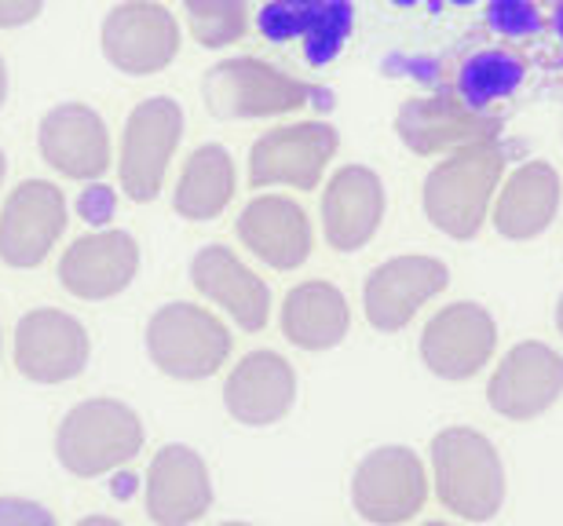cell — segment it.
I'll return each instance as SVG.
<instances>
[{"label": "cell", "instance_id": "cell-1", "mask_svg": "<svg viewBox=\"0 0 563 526\" xmlns=\"http://www.w3.org/2000/svg\"><path fill=\"white\" fill-rule=\"evenodd\" d=\"M432 483L439 505L461 523H490L509 497L498 446L468 424H450L435 432Z\"/></svg>", "mask_w": 563, "mask_h": 526}, {"label": "cell", "instance_id": "cell-2", "mask_svg": "<svg viewBox=\"0 0 563 526\" xmlns=\"http://www.w3.org/2000/svg\"><path fill=\"white\" fill-rule=\"evenodd\" d=\"M501 176L505 154L494 139L454 150L424 179V216L454 242L476 238L501 187Z\"/></svg>", "mask_w": 563, "mask_h": 526}, {"label": "cell", "instance_id": "cell-3", "mask_svg": "<svg viewBox=\"0 0 563 526\" xmlns=\"http://www.w3.org/2000/svg\"><path fill=\"white\" fill-rule=\"evenodd\" d=\"M143 450V421L121 399H85L55 432L59 465L77 479H103Z\"/></svg>", "mask_w": 563, "mask_h": 526}, {"label": "cell", "instance_id": "cell-4", "mask_svg": "<svg viewBox=\"0 0 563 526\" xmlns=\"http://www.w3.org/2000/svg\"><path fill=\"white\" fill-rule=\"evenodd\" d=\"M146 355L173 380H206L231 358V329L209 307L176 300L146 322Z\"/></svg>", "mask_w": 563, "mask_h": 526}, {"label": "cell", "instance_id": "cell-5", "mask_svg": "<svg viewBox=\"0 0 563 526\" xmlns=\"http://www.w3.org/2000/svg\"><path fill=\"white\" fill-rule=\"evenodd\" d=\"M428 505V468L413 446L391 443L355 465L352 508L369 526H407Z\"/></svg>", "mask_w": 563, "mask_h": 526}, {"label": "cell", "instance_id": "cell-6", "mask_svg": "<svg viewBox=\"0 0 563 526\" xmlns=\"http://www.w3.org/2000/svg\"><path fill=\"white\" fill-rule=\"evenodd\" d=\"M184 136V107L168 96L143 99L125 121V136H121V190L132 201H154L162 194L168 161Z\"/></svg>", "mask_w": 563, "mask_h": 526}, {"label": "cell", "instance_id": "cell-7", "mask_svg": "<svg viewBox=\"0 0 563 526\" xmlns=\"http://www.w3.org/2000/svg\"><path fill=\"white\" fill-rule=\"evenodd\" d=\"M311 96H314L311 85H303L297 77L282 74L278 66L261 59H228L212 66L206 77V99L212 114L231 121L292 114Z\"/></svg>", "mask_w": 563, "mask_h": 526}, {"label": "cell", "instance_id": "cell-8", "mask_svg": "<svg viewBox=\"0 0 563 526\" xmlns=\"http://www.w3.org/2000/svg\"><path fill=\"white\" fill-rule=\"evenodd\" d=\"M498 348L494 315L476 300H457L435 311L421 329V362L439 380H472L487 369Z\"/></svg>", "mask_w": 563, "mask_h": 526}, {"label": "cell", "instance_id": "cell-9", "mask_svg": "<svg viewBox=\"0 0 563 526\" xmlns=\"http://www.w3.org/2000/svg\"><path fill=\"white\" fill-rule=\"evenodd\" d=\"M92 337L70 311L33 307L15 326V369L33 384H66L88 366Z\"/></svg>", "mask_w": 563, "mask_h": 526}, {"label": "cell", "instance_id": "cell-10", "mask_svg": "<svg viewBox=\"0 0 563 526\" xmlns=\"http://www.w3.org/2000/svg\"><path fill=\"white\" fill-rule=\"evenodd\" d=\"M563 395V355L545 340H520L494 369L487 399L505 421H534Z\"/></svg>", "mask_w": 563, "mask_h": 526}, {"label": "cell", "instance_id": "cell-11", "mask_svg": "<svg viewBox=\"0 0 563 526\" xmlns=\"http://www.w3.org/2000/svg\"><path fill=\"white\" fill-rule=\"evenodd\" d=\"M396 132L413 154L428 158V154H454L472 143L498 139L501 117L483 107H468L457 92H439L402 103Z\"/></svg>", "mask_w": 563, "mask_h": 526}, {"label": "cell", "instance_id": "cell-12", "mask_svg": "<svg viewBox=\"0 0 563 526\" xmlns=\"http://www.w3.org/2000/svg\"><path fill=\"white\" fill-rule=\"evenodd\" d=\"M446 286H450V271L435 256H421V253L391 256L377 271H369L363 286V311L374 329L399 333Z\"/></svg>", "mask_w": 563, "mask_h": 526}, {"label": "cell", "instance_id": "cell-13", "mask_svg": "<svg viewBox=\"0 0 563 526\" xmlns=\"http://www.w3.org/2000/svg\"><path fill=\"white\" fill-rule=\"evenodd\" d=\"M66 231V198L48 179H26L0 209V260L8 267H37L48 260Z\"/></svg>", "mask_w": 563, "mask_h": 526}, {"label": "cell", "instance_id": "cell-14", "mask_svg": "<svg viewBox=\"0 0 563 526\" xmlns=\"http://www.w3.org/2000/svg\"><path fill=\"white\" fill-rule=\"evenodd\" d=\"M336 154V132L325 121H297L282 125L256 143L250 154L253 187H319Z\"/></svg>", "mask_w": 563, "mask_h": 526}, {"label": "cell", "instance_id": "cell-15", "mask_svg": "<svg viewBox=\"0 0 563 526\" xmlns=\"http://www.w3.org/2000/svg\"><path fill=\"white\" fill-rule=\"evenodd\" d=\"M143 501L154 526H195L212 508V475L206 457L184 443L162 446L146 468Z\"/></svg>", "mask_w": 563, "mask_h": 526}, {"label": "cell", "instance_id": "cell-16", "mask_svg": "<svg viewBox=\"0 0 563 526\" xmlns=\"http://www.w3.org/2000/svg\"><path fill=\"white\" fill-rule=\"evenodd\" d=\"M103 52L121 74L146 77L165 70L179 52L176 15L151 0H125L103 19Z\"/></svg>", "mask_w": 563, "mask_h": 526}, {"label": "cell", "instance_id": "cell-17", "mask_svg": "<svg viewBox=\"0 0 563 526\" xmlns=\"http://www.w3.org/2000/svg\"><path fill=\"white\" fill-rule=\"evenodd\" d=\"M140 245L129 231H92L59 260V282L77 300H110L136 282Z\"/></svg>", "mask_w": 563, "mask_h": 526}, {"label": "cell", "instance_id": "cell-18", "mask_svg": "<svg viewBox=\"0 0 563 526\" xmlns=\"http://www.w3.org/2000/svg\"><path fill=\"white\" fill-rule=\"evenodd\" d=\"M41 158L59 176L99 179L110 169L107 121L85 103H63L41 117L37 128Z\"/></svg>", "mask_w": 563, "mask_h": 526}, {"label": "cell", "instance_id": "cell-19", "mask_svg": "<svg viewBox=\"0 0 563 526\" xmlns=\"http://www.w3.org/2000/svg\"><path fill=\"white\" fill-rule=\"evenodd\" d=\"M190 282L206 300L223 307L245 333H261L272 322V289L253 275L228 245H206L190 260Z\"/></svg>", "mask_w": 563, "mask_h": 526}, {"label": "cell", "instance_id": "cell-20", "mask_svg": "<svg viewBox=\"0 0 563 526\" xmlns=\"http://www.w3.org/2000/svg\"><path fill=\"white\" fill-rule=\"evenodd\" d=\"M385 220V183L366 165H344L325 183L322 231L336 253H358Z\"/></svg>", "mask_w": 563, "mask_h": 526}, {"label": "cell", "instance_id": "cell-21", "mask_svg": "<svg viewBox=\"0 0 563 526\" xmlns=\"http://www.w3.org/2000/svg\"><path fill=\"white\" fill-rule=\"evenodd\" d=\"M297 402V373L278 351H253L231 369L223 384V406L245 428L278 424Z\"/></svg>", "mask_w": 563, "mask_h": 526}, {"label": "cell", "instance_id": "cell-22", "mask_svg": "<svg viewBox=\"0 0 563 526\" xmlns=\"http://www.w3.org/2000/svg\"><path fill=\"white\" fill-rule=\"evenodd\" d=\"M239 242L275 271H297L311 256V220L292 198L264 194L239 212Z\"/></svg>", "mask_w": 563, "mask_h": 526}, {"label": "cell", "instance_id": "cell-23", "mask_svg": "<svg viewBox=\"0 0 563 526\" xmlns=\"http://www.w3.org/2000/svg\"><path fill=\"white\" fill-rule=\"evenodd\" d=\"M560 212V176L549 161L520 165L498 190L494 227L509 242H531L553 227Z\"/></svg>", "mask_w": 563, "mask_h": 526}, {"label": "cell", "instance_id": "cell-24", "mask_svg": "<svg viewBox=\"0 0 563 526\" xmlns=\"http://www.w3.org/2000/svg\"><path fill=\"white\" fill-rule=\"evenodd\" d=\"M352 329V307L333 282H300L282 304V333L303 351H330Z\"/></svg>", "mask_w": 563, "mask_h": 526}, {"label": "cell", "instance_id": "cell-25", "mask_svg": "<svg viewBox=\"0 0 563 526\" xmlns=\"http://www.w3.org/2000/svg\"><path fill=\"white\" fill-rule=\"evenodd\" d=\"M234 198V158L217 143H206L187 158L184 172H179L173 209L184 220L206 223L217 220L228 201Z\"/></svg>", "mask_w": 563, "mask_h": 526}, {"label": "cell", "instance_id": "cell-26", "mask_svg": "<svg viewBox=\"0 0 563 526\" xmlns=\"http://www.w3.org/2000/svg\"><path fill=\"white\" fill-rule=\"evenodd\" d=\"M523 85V63L509 52H476L457 74V96L468 107L487 110Z\"/></svg>", "mask_w": 563, "mask_h": 526}, {"label": "cell", "instance_id": "cell-27", "mask_svg": "<svg viewBox=\"0 0 563 526\" xmlns=\"http://www.w3.org/2000/svg\"><path fill=\"white\" fill-rule=\"evenodd\" d=\"M184 15L201 48H228L250 30V0H184Z\"/></svg>", "mask_w": 563, "mask_h": 526}, {"label": "cell", "instance_id": "cell-28", "mask_svg": "<svg viewBox=\"0 0 563 526\" xmlns=\"http://www.w3.org/2000/svg\"><path fill=\"white\" fill-rule=\"evenodd\" d=\"M347 33H352V4L347 0H314L300 33L308 63H330L344 48Z\"/></svg>", "mask_w": 563, "mask_h": 526}, {"label": "cell", "instance_id": "cell-29", "mask_svg": "<svg viewBox=\"0 0 563 526\" xmlns=\"http://www.w3.org/2000/svg\"><path fill=\"white\" fill-rule=\"evenodd\" d=\"M487 19H490L494 30L509 33V37H531V33L542 26L534 0H490Z\"/></svg>", "mask_w": 563, "mask_h": 526}, {"label": "cell", "instance_id": "cell-30", "mask_svg": "<svg viewBox=\"0 0 563 526\" xmlns=\"http://www.w3.org/2000/svg\"><path fill=\"white\" fill-rule=\"evenodd\" d=\"M308 11L311 8H300V4H289V0H275L261 11V30L267 41H289V37H300L303 33V22H308Z\"/></svg>", "mask_w": 563, "mask_h": 526}, {"label": "cell", "instance_id": "cell-31", "mask_svg": "<svg viewBox=\"0 0 563 526\" xmlns=\"http://www.w3.org/2000/svg\"><path fill=\"white\" fill-rule=\"evenodd\" d=\"M0 526H55V516L30 497H0Z\"/></svg>", "mask_w": 563, "mask_h": 526}, {"label": "cell", "instance_id": "cell-32", "mask_svg": "<svg viewBox=\"0 0 563 526\" xmlns=\"http://www.w3.org/2000/svg\"><path fill=\"white\" fill-rule=\"evenodd\" d=\"M44 0H0V30L11 26H26L41 15Z\"/></svg>", "mask_w": 563, "mask_h": 526}, {"label": "cell", "instance_id": "cell-33", "mask_svg": "<svg viewBox=\"0 0 563 526\" xmlns=\"http://www.w3.org/2000/svg\"><path fill=\"white\" fill-rule=\"evenodd\" d=\"M77 526H125V523H118V519H110V516H85Z\"/></svg>", "mask_w": 563, "mask_h": 526}, {"label": "cell", "instance_id": "cell-34", "mask_svg": "<svg viewBox=\"0 0 563 526\" xmlns=\"http://www.w3.org/2000/svg\"><path fill=\"white\" fill-rule=\"evenodd\" d=\"M4 96H8V70H4V59H0V107H4Z\"/></svg>", "mask_w": 563, "mask_h": 526}, {"label": "cell", "instance_id": "cell-35", "mask_svg": "<svg viewBox=\"0 0 563 526\" xmlns=\"http://www.w3.org/2000/svg\"><path fill=\"white\" fill-rule=\"evenodd\" d=\"M556 33H560V44H563V0H560V4H556Z\"/></svg>", "mask_w": 563, "mask_h": 526}, {"label": "cell", "instance_id": "cell-36", "mask_svg": "<svg viewBox=\"0 0 563 526\" xmlns=\"http://www.w3.org/2000/svg\"><path fill=\"white\" fill-rule=\"evenodd\" d=\"M556 329H560V337H563V296H560V304H556Z\"/></svg>", "mask_w": 563, "mask_h": 526}, {"label": "cell", "instance_id": "cell-37", "mask_svg": "<svg viewBox=\"0 0 563 526\" xmlns=\"http://www.w3.org/2000/svg\"><path fill=\"white\" fill-rule=\"evenodd\" d=\"M4 172H8V161H4V154H0V183H4Z\"/></svg>", "mask_w": 563, "mask_h": 526}, {"label": "cell", "instance_id": "cell-38", "mask_svg": "<svg viewBox=\"0 0 563 526\" xmlns=\"http://www.w3.org/2000/svg\"><path fill=\"white\" fill-rule=\"evenodd\" d=\"M289 4H300V8H311L314 0H289Z\"/></svg>", "mask_w": 563, "mask_h": 526}, {"label": "cell", "instance_id": "cell-39", "mask_svg": "<svg viewBox=\"0 0 563 526\" xmlns=\"http://www.w3.org/2000/svg\"><path fill=\"white\" fill-rule=\"evenodd\" d=\"M220 526H253V523H242V519H231V523H220Z\"/></svg>", "mask_w": 563, "mask_h": 526}, {"label": "cell", "instance_id": "cell-40", "mask_svg": "<svg viewBox=\"0 0 563 526\" xmlns=\"http://www.w3.org/2000/svg\"><path fill=\"white\" fill-rule=\"evenodd\" d=\"M421 526H450V523H421Z\"/></svg>", "mask_w": 563, "mask_h": 526}, {"label": "cell", "instance_id": "cell-41", "mask_svg": "<svg viewBox=\"0 0 563 526\" xmlns=\"http://www.w3.org/2000/svg\"><path fill=\"white\" fill-rule=\"evenodd\" d=\"M0 351H4V333H0Z\"/></svg>", "mask_w": 563, "mask_h": 526}, {"label": "cell", "instance_id": "cell-42", "mask_svg": "<svg viewBox=\"0 0 563 526\" xmlns=\"http://www.w3.org/2000/svg\"><path fill=\"white\" fill-rule=\"evenodd\" d=\"M396 4H413V0H396Z\"/></svg>", "mask_w": 563, "mask_h": 526}, {"label": "cell", "instance_id": "cell-43", "mask_svg": "<svg viewBox=\"0 0 563 526\" xmlns=\"http://www.w3.org/2000/svg\"><path fill=\"white\" fill-rule=\"evenodd\" d=\"M461 4H468V0H461Z\"/></svg>", "mask_w": 563, "mask_h": 526}]
</instances>
